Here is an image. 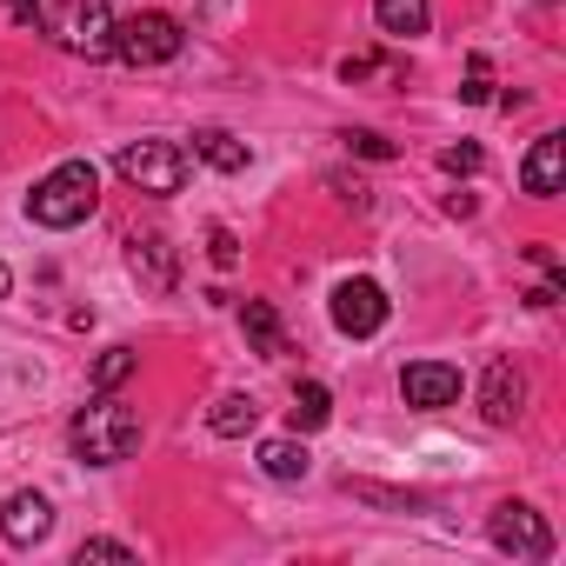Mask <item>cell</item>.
<instances>
[{
  "mask_svg": "<svg viewBox=\"0 0 566 566\" xmlns=\"http://www.w3.org/2000/svg\"><path fill=\"white\" fill-rule=\"evenodd\" d=\"M94 207H101V174H94V160H61V167H54L48 180H34V193H28V220H34V227H54V233L94 220Z\"/></svg>",
  "mask_w": 566,
  "mask_h": 566,
  "instance_id": "cell-1",
  "label": "cell"
},
{
  "mask_svg": "<svg viewBox=\"0 0 566 566\" xmlns=\"http://www.w3.org/2000/svg\"><path fill=\"white\" fill-rule=\"evenodd\" d=\"M67 440H74V453H81L87 467H120V460L140 447V413L101 394L94 407H81V413H74Z\"/></svg>",
  "mask_w": 566,
  "mask_h": 566,
  "instance_id": "cell-2",
  "label": "cell"
},
{
  "mask_svg": "<svg viewBox=\"0 0 566 566\" xmlns=\"http://www.w3.org/2000/svg\"><path fill=\"white\" fill-rule=\"evenodd\" d=\"M48 41L81 54V61H107L114 54V14H107V0H61V8L41 14Z\"/></svg>",
  "mask_w": 566,
  "mask_h": 566,
  "instance_id": "cell-3",
  "label": "cell"
},
{
  "mask_svg": "<svg viewBox=\"0 0 566 566\" xmlns=\"http://www.w3.org/2000/svg\"><path fill=\"white\" fill-rule=\"evenodd\" d=\"M114 174H120L127 187H140V193H180L187 174H193V154L174 147V140H127V147L114 154Z\"/></svg>",
  "mask_w": 566,
  "mask_h": 566,
  "instance_id": "cell-4",
  "label": "cell"
},
{
  "mask_svg": "<svg viewBox=\"0 0 566 566\" xmlns=\"http://www.w3.org/2000/svg\"><path fill=\"white\" fill-rule=\"evenodd\" d=\"M180 48H187V34H180L174 14H127V21H114V54L127 67H167Z\"/></svg>",
  "mask_w": 566,
  "mask_h": 566,
  "instance_id": "cell-5",
  "label": "cell"
},
{
  "mask_svg": "<svg viewBox=\"0 0 566 566\" xmlns=\"http://www.w3.org/2000/svg\"><path fill=\"white\" fill-rule=\"evenodd\" d=\"M486 539H493L500 553H513V559H553V526H546L526 500H500V506L486 513Z\"/></svg>",
  "mask_w": 566,
  "mask_h": 566,
  "instance_id": "cell-6",
  "label": "cell"
},
{
  "mask_svg": "<svg viewBox=\"0 0 566 566\" xmlns=\"http://www.w3.org/2000/svg\"><path fill=\"white\" fill-rule=\"evenodd\" d=\"M387 287L380 280H340L334 287V327L347 334V340H367V334H380L387 327Z\"/></svg>",
  "mask_w": 566,
  "mask_h": 566,
  "instance_id": "cell-7",
  "label": "cell"
},
{
  "mask_svg": "<svg viewBox=\"0 0 566 566\" xmlns=\"http://www.w3.org/2000/svg\"><path fill=\"white\" fill-rule=\"evenodd\" d=\"M48 533H54V506H48V493H34V486L8 493V506H0V539H8L14 553H28V546H41Z\"/></svg>",
  "mask_w": 566,
  "mask_h": 566,
  "instance_id": "cell-8",
  "label": "cell"
},
{
  "mask_svg": "<svg viewBox=\"0 0 566 566\" xmlns=\"http://www.w3.org/2000/svg\"><path fill=\"white\" fill-rule=\"evenodd\" d=\"M400 400H407L413 413L453 407V400H460V367H447V360H413V367L400 374Z\"/></svg>",
  "mask_w": 566,
  "mask_h": 566,
  "instance_id": "cell-9",
  "label": "cell"
},
{
  "mask_svg": "<svg viewBox=\"0 0 566 566\" xmlns=\"http://www.w3.org/2000/svg\"><path fill=\"white\" fill-rule=\"evenodd\" d=\"M127 266H134V280L147 294H174L180 287V260H174L167 233H134L127 240Z\"/></svg>",
  "mask_w": 566,
  "mask_h": 566,
  "instance_id": "cell-10",
  "label": "cell"
},
{
  "mask_svg": "<svg viewBox=\"0 0 566 566\" xmlns=\"http://www.w3.org/2000/svg\"><path fill=\"white\" fill-rule=\"evenodd\" d=\"M520 407H526V374H520L513 360H493L486 380H480V413H486V427H513Z\"/></svg>",
  "mask_w": 566,
  "mask_h": 566,
  "instance_id": "cell-11",
  "label": "cell"
},
{
  "mask_svg": "<svg viewBox=\"0 0 566 566\" xmlns=\"http://www.w3.org/2000/svg\"><path fill=\"white\" fill-rule=\"evenodd\" d=\"M559 160H566V140H559V134H539L533 154H526V167H520V187H526L533 200H553V193H559Z\"/></svg>",
  "mask_w": 566,
  "mask_h": 566,
  "instance_id": "cell-12",
  "label": "cell"
},
{
  "mask_svg": "<svg viewBox=\"0 0 566 566\" xmlns=\"http://www.w3.org/2000/svg\"><path fill=\"white\" fill-rule=\"evenodd\" d=\"M374 21L394 41H420L433 28V8H427V0H374Z\"/></svg>",
  "mask_w": 566,
  "mask_h": 566,
  "instance_id": "cell-13",
  "label": "cell"
},
{
  "mask_svg": "<svg viewBox=\"0 0 566 566\" xmlns=\"http://www.w3.org/2000/svg\"><path fill=\"white\" fill-rule=\"evenodd\" d=\"M193 160H207L213 174H247L253 154H247V140H233L227 127H200V134H193Z\"/></svg>",
  "mask_w": 566,
  "mask_h": 566,
  "instance_id": "cell-14",
  "label": "cell"
},
{
  "mask_svg": "<svg viewBox=\"0 0 566 566\" xmlns=\"http://www.w3.org/2000/svg\"><path fill=\"white\" fill-rule=\"evenodd\" d=\"M307 447L301 440H260V473L266 480H280V486H287V480H307Z\"/></svg>",
  "mask_w": 566,
  "mask_h": 566,
  "instance_id": "cell-15",
  "label": "cell"
},
{
  "mask_svg": "<svg viewBox=\"0 0 566 566\" xmlns=\"http://www.w3.org/2000/svg\"><path fill=\"white\" fill-rule=\"evenodd\" d=\"M207 427H213L220 440H240V433H253V427H260V407H253V394H220V400H213V413H207Z\"/></svg>",
  "mask_w": 566,
  "mask_h": 566,
  "instance_id": "cell-16",
  "label": "cell"
},
{
  "mask_svg": "<svg viewBox=\"0 0 566 566\" xmlns=\"http://www.w3.org/2000/svg\"><path fill=\"white\" fill-rule=\"evenodd\" d=\"M240 327H247V340H253V354H287V334H280V314L266 307V301H247L240 307Z\"/></svg>",
  "mask_w": 566,
  "mask_h": 566,
  "instance_id": "cell-17",
  "label": "cell"
},
{
  "mask_svg": "<svg viewBox=\"0 0 566 566\" xmlns=\"http://www.w3.org/2000/svg\"><path fill=\"white\" fill-rule=\"evenodd\" d=\"M287 413H294V433H314V427H327V420H334V394H327L321 380H301Z\"/></svg>",
  "mask_w": 566,
  "mask_h": 566,
  "instance_id": "cell-18",
  "label": "cell"
},
{
  "mask_svg": "<svg viewBox=\"0 0 566 566\" xmlns=\"http://www.w3.org/2000/svg\"><path fill=\"white\" fill-rule=\"evenodd\" d=\"M134 367H140V354H134V347H107V354L94 360V387H101V394H114Z\"/></svg>",
  "mask_w": 566,
  "mask_h": 566,
  "instance_id": "cell-19",
  "label": "cell"
},
{
  "mask_svg": "<svg viewBox=\"0 0 566 566\" xmlns=\"http://www.w3.org/2000/svg\"><path fill=\"white\" fill-rule=\"evenodd\" d=\"M347 147H354L360 160H394V154H400V147H394L387 134H374V127H347Z\"/></svg>",
  "mask_w": 566,
  "mask_h": 566,
  "instance_id": "cell-20",
  "label": "cell"
},
{
  "mask_svg": "<svg viewBox=\"0 0 566 566\" xmlns=\"http://www.w3.org/2000/svg\"><path fill=\"white\" fill-rule=\"evenodd\" d=\"M460 101H473V107H480V101H493V67H486V54H473V61H467V87H460Z\"/></svg>",
  "mask_w": 566,
  "mask_h": 566,
  "instance_id": "cell-21",
  "label": "cell"
},
{
  "mask_svg": "<svg viewBox=\"0 0 566 566\" xmlns=\"http://www.w3.org/2000/svg\"><path fill=\"white\" fill-rule=\"evenodd\" d=\"M440 167H447V174H480V147H473V140H460V147H440Z\"/></svg>",
  "mask_w": 566,
  "mask_h": 566,
  "instance_id": "cell-22",
  "label": "cell"
},
{
  "mask_svg": "<svg viewBox=\"0 0 566 566\" xmlns=\"http://www.w3.org/2000/svg\"><path fill=\"white\" fill-rule=\"evenodd\" d=\"M74 559H81V566H87V559H134V546H127V539H81Z\"/></svg>",
  "mask_w": 566,
  "mask_h": 566,
  "instance_id": "cell-23",
  "label": "cell"
},
{
  "mask_svg": "<svg viewBox=\"0 0 566 566\" xmlns=\"http://www.w3.org/2000/svg\"><path fill=\"white\" fill-rule=\"evenodd\" d=\"M207 247H213V266H233V253H240L227 227H213V233H207Z\"/></svg>",
  "mask_w": 566,
  "mask_h": 566,
  "instance_id": "cell-24",
  "label": "cell"
},
{
  "mask_svg": "<svg viewBox=\"0 0 566 566\" xmlns=\"http://www.w3.org/2000/svg\"><path fill=\"white\" fill-rule=\"evenodd\" d=\"M8 287H14V273H8V266H0V301H8Z\"/></svg>",
  "mask_w": 566,
  "mask_h": 566,
  "instance_id": "cell-25",
  "label": "cell"
}]
</instances>
